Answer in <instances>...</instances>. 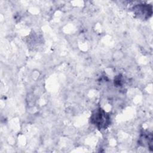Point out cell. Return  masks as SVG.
Listing matches in <instances>:
<instances>
[{
  "label": "cell",
  "instance_id": "cell-1",
  "mask_svg": "<svg viewBox=\"0 0 153 153\" xmlns=\"http://www.w3.org/2000/svg\"><path fill=\"white\" fill-rule=\"evenodd\" d=\"M96 115V117H94V119H95V123H96L97 125L100 126L102 127H105V124L106 123V121H108L107 117H106L105 114H102L100 111H99Z\"/></svg>",
  "mask_w": 153,
  "mask_h": 153
}]
</instances>
